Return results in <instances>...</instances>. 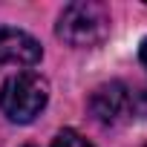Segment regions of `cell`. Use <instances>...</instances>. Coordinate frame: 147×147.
Instances as JSON below:
<instances>
[{"instance_id":"cell-1","label":"cell","mask_w":147,"mask_h":147,"mask_svg":"<svg viewBox=\"0 0 147 147\" xmlns=\"http://www.w3.org/2000/svg\"><path fill=\"white\" fill-rule=\"evenodd\" d=\"M55 35L75 49H92L107 40L110 35V9L98 0H78L63 6Z\"/></svg>"},{"instance_id":"cell-2","label":"cell","mask_w":147,"mask_h":147,"mask_svg":"<svg viewBox=\"0 0 147 147\" xmlns=\"http://www.w3.org/2000/svg\"><path fill=\"white\" fill-rule=\"evenodd\" d=\"M49 101V84L38 72H18L9 75L0 87V110L15 124L35 121Z\"/></svg>"},{"instance_id":"cell-3","label":"cell","mask_w":147,"mask_h":147,"mask_svg":"<svg viewBox=\"0 0 147 147\" xmlns=\"http://www.w3.org/2000/svg\"><path fill=\"white\" fill-rule=\"evenodd\" d=\"M87 110L104 127H118V124H127L130 118H138L136 92L121 81H110V84L95 87L87 101Z\"/></svg>"},{"instance_id":"cell-4","label":"cell","mask_w":147,"mask_h":147,"mask_svg":"<svg viewBox=\"0 0 147 147\" xmlns=\"http://www.w3.org/2000/svg\"><path fill=\"white\" fill-rule=\"evenodd\" d=\"M40 58H43V49L29 32L12 29V26H0V63L35 66Z\"/></svg>"},{"instance_id":"cell-5","label":"cell","mask_w":147,"mask_h":147,"mask_svg":"<svg viewBox=\"0 0 147 147\" xmlns=\"http://www.w3.org/2000/svg\"><path fill=\"white\" fill-rule=\"evenodd\" d=\"M52 147H92L81 133H75V130H61L55 138H52Z\"/></svg>"},{"instance_id":"cell-6","label":"cell","mask_w":147,"mask_h":147,"mask_svg":"<svg viewBox=\"0 0 147 147\" xmlns=\"http://www.w3.org/2000/svg\"><path fill=\"white\" fill-rule=\"evenodd\" d=\"M138 61H141V66L147 69V38L141 40V49H138Z\"/></svg>"},{"instance_id":"cell-7","label":"cell","mask_w":147,"mask_h":147,"mask_svg":"<svg viewBox=\"0 0 147 147\" xmlns=\"http://www.w3.org/2000/svg\"><path fill=\"white\" fill-rule=\"evenodd\" d=\"M144 147H147V144H144Z\"/></svg>"}]
</instances>
